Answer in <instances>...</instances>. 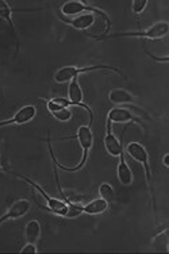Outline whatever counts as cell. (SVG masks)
Wrapping results in <instances>:
<instances>
[{
	"label": "cell",
	"instance_id": "19",
	"mask_svg": "<svg viewBox=\"0 0 169 254\" xmlns=\"http://www.w3.org/2000/svg\"><path fill=\"white\" fill-rule=\"evenodd\" d=\"M52 114V117L54 119H57L58 122H69L71 119H72V111L69 110V108H60L57 111H53Z\"/></svg>",
	"mask_w": 169,
	"mask_h": 254
},
{
	"label": "cell",
	"instance_id": "1",
	"mask_svg": "<svg viewBox=\"0 0 169 254\" xmlns=\"http://www.w3.org/2000/svg\"><path fill=\"white\" fill-rule=\"evenodd\" d=\"M92 125H88V126H80L79 127L78 132L73 135L72 138H76L79 142V145L82 147L83 150V156H82V161L79 162L78 165L73 166V168H68V166H64L61 164H58V161L56 160V157H54L53 153V147H52V141L48 139V146H49V152H50V156H52V160H53L54 165L57 166V168H61L64 171L68 172H78L82 169L83 166L85 165V162L88 160V154H89V150H91L92 143H93V134H92L91 130Z\"/></svg>",
	"mask_w": 169,
	"mask_h": 254
},
{
	"label": "cell",
	"instance_id": "16",
	"mask_svg": "<svg viewBox=\"0 0 169 254\" xmlns=\"http://www.w3.org/2000/svg\"><path fill=\"white\" fill-rule=\"evenodd\" d=\"M16 11H35V10H14V8H11L10 4L4 1V0H0V18L3 20H5L8 26H10L11 31H12V34L15 35V39H16V49L19 48V45H18V33H16V29H15L14 22H12V18H11V15L16 12Z\"/></svg>",
	"mask_w": 169,
	"mask_h": 254
},
{
	"label": "cell",
	"instance_id": "9",
	"mask_svg": "<svg viewBox=\"0 0 169 254\" xmlns=\"http://www.w3.org/2000/svg\"><path fill=\"white\" fill-rule=\"evenodd\" d=\"M68 100L72 103L73 106H76V107H83L88 114H89V117H91V121H93V113H92V110L88 107L85 103L83 102V98H84V95H83L82 87H80V84H79L78 78H73L72 81H69V88H68Z\"/></svg>",
	"mask_w": 169,
	"mask_h": 254
},
{
	"label": "cell",
	"instance_id": "5",
	"mask_svg": "<svg viewBox=\"0 0 169 254\" xmlns=\"http://www.w3.org/2000/svg\"><path fill=\"white\" fill-rule=\"evenodd\" d=\"M87 12L100 15L101 18L107 22V30H110L111 22H110L108 15L106 12H103L101 10H99V8H96V7H92V5L85 4L84 1H78V0H69V1H65L61 5V16L63 18H73V16L87 14Z\"/></svg>",
	"mask_w": 169,
	"mask_h": 254
},
{
	"label": "cell",
	"instance_id": "23",
	"mask_svg": "<svg viewBox=\"0 0 169 254\" xmlns=\"http://www.w3.org/2000/svg\"><path fill=\"white\" fill-rule=\"evenodd\" d=\"M163 164H164L165 168H169V154L167 153L164 157H163Z\"/></svg>",
	"mask_w": 169,
	"mask_h": 254
},
{
	"label": "cell",
	"instance_id": "6",
	"mask_svg": "<svg viewBox=\"0 0 169 254\" xmlns=\"http://www.w3.org/2000/svg\"><path fill=\"white\" fill-rule=\"evenodd\" d=\"M126 152L127 154L135 160L137 162H140L144 171H145V177H146V184L150 190V195H152V201L155 203L153 199V188H152V171H150V164H149V154L148 150L145 149L144 145H141L140 142H130L127 146H126Z\"/></svg>",
	"mask_w": 169,
	"mask_h": 254
},
{
	"label": "cell",
	"instance_id": "17",
	"mask_svg": "<svg viewBox=\"0 0 169 254\" xmlns=\"http://www.w3.org/2000/svg\"><path fill=\"white\" fill-rule=\"evenodd\" d=\"M24 237H26L27 242H33V244L38 242L39 237H41V223L38 220H30L29 223L26 225Z\"/></svg>",
	"mask_w": 169,
	"mask_h": 254
},
{
	"label": "cell",
	"instance_id": "14",
	"mask_svg": "<svg viewBox=\"0 0 169 254\" xmlns=\"http://www.w3.org/2000/svg\"><path fill=\"white\" fill-rule=\"evenodd\" d=\"M119 158V162H118V166H116V176H118V180L121 183L122 186H131L133 184V172H131L130 166L126 162L125 160V153L122 154Z\"/></svg>",
	"mask_w": 169,
	"mask_h": 254
},
{
	"label": "cell",
	"instance_id": "3",
	"mask_svg": "<svg viewBox=\"0 0 169 254\" xmlns=\"http://www.w3.org/2000/svg\"><path fill=\"white\" fill-rule=\"evenodd\" d=\"M8 172L12 173L14 176L19 177V179L26 181L27 184H30V186L33 187L34 190H38L39 193L42 195V197L45 199V201H46V210L50 211L52 214H54V215H57V216H64V218H76V216H79L78 212L73 210L72 207L68 204V203H65L64 200L54 199V197H52V196H49L48 193H46V190H45L41 186H38L37 183H34L31 179L23 176V175H19V173H15V172H11V171Z\"/></svg>",
	"mask_w": 169,
	"mask_h": 254
},
{
	"label": "cell",
	"instance_id": "11",
	"mask_svg": "<svg viewBox=\"0 0 169 254\" xmlns=\"http://www.w3.org/2000/svg\"><path fill=\"white\" fill-rule=\"evenodd\" d=\"M110 203H107L103 199H93L87 204H78L75 203V208L80 212V214H87V215H101L108 210Z\"/></svg>",
	"mask_w": 169,
	"mask_h": 254
},
{
	"label": "cell",
	"instance_id": "22",
	"mask_svg": "<svg viewBox=\"0 0 169 254\" xmlns=\"http://www.w3.org/2000/svg\"><path fill=\"white\" fill-rule=\"evenodd\" d=\"M20 253H29V254H35L38 253V249H37V245L33 244V242H27V244L24 245L23 248L20 249Z\"/></svg>",
	"mask_w": 169,
	"mask_h": 254
},
{
	"label": "cell",
	"instance_id": "18",
	"mask_svg": "<svg viewBox=\"0 0 169 254\" xmlns=\"http://www.w3.org/2000/svg\"><path fill=\"white\" fill-rule=\"evenodd\" d=\"M99 196L100 199L106 200L107 203H112L114 201V197H115V192H114V188H112L108 183H103L99 187Z\"/></svg>",
	"mask_w": 169,
	"mask_h": 254
},
{
	"label": "cell",
	"instance_id": "8",
	"mask_svg": "<svg viewBox=\"0 0 169 254\" xmlns=\"http://www.w3.org/2000/svg\"><path fill=\"white\" fill-rule=\"evenodd\" d=\"M31 203L27 199H19L15 203H12L10 208L7 210L4 215L0 216V225H3L7 220H15L19 219L22 216H24L30 211Z\"/></svg>",
	"mask_w": 169,
	"mask_h": 254
},
{
	"label": "cell",
	"instance_id": "12",
	"mask_svg": "<svg viewBox=\"0 0 169 254\" xmlns=\"http://www.w3.org/2000/svg\"><path fill=\"white\" fill-rule=\"evenodd\" d=\"M107 121L111 123H127V122H135L142 125L138 118L135 117L134 114H131L129 110L121 107H115L108 111L107 114Z\"/></svg>",
	"mask_w": 169,
	"mask_h": 254
},
{
	"label": "cell",
	"instance_id": "7",
	"mask_svg": "<svg viewBox=\"0 0 169 254\" xmlns=\"http://www.w3.org/2000/svg\"><path fill=\"white\" fill-rule=\"evenodd\" d=\"M37 115V108L34 107L33 104H27V106H23L22 108H19L15 115L10 119H5V121H1L0 122V127L4 126H22V125H26L33 121L34 118Z\"/></svg>",
	"mask_w": 169,
	"mask_h": 254
},
{
	"label": "cell",
	"instance_id": "20",
	"mask_svg": "<svg viewBox=\"0 0 169 254\" xmlns=\"http://www.w3.org/2000/svg\"><path fill=\"white\" fill-rule=\"evenodd\" d=\"M153 245H159V246H164L165 252H169L168 248V230L165 229L163 233H160L155 237Z\"/></svg>",
	"mask_w": 169,
	"mask_h": 254
},
{
	"label": "cell",
	"instance_id": "10",
	"mask_svg": "<svg viewBox=\"0 0 169 254\" xmlns=\"http://www.w3.org/2000/svg\"><path fill=\"white\" fill-rule=\"evenodd\" d=\"M112 123L107 121L106 125V135H104V147H106L107 153L111 157H121L123 154V146L119 142V139L112 134Z\"/></svg>",
	"mask_w": 169,
	"mask_h": 254
},
{
	"label": "cell",
	"instance_id": "13",
	"mask_svg": "<svg viewBox=\"0 0 169 254\" xmlns=\"http://www.w3.org/2000/svg\"><path fill=\"white\" fill-rule=\"evenodd\" d=\"M61 20L65 22L67 25L72 26L73 29L76 30H87L95 23V14L87 12V14L78 15V16H73V18H63Z\"/></svg>",
	"mask_w": 169,
	"mask_h": 254
},
{
	"label": "cell",
	"instance_id": "4",
	"mask_svg": "<svg viewBox=\"0 0 169 254\" xmlns=\"http://www.w3.org/2000/svg\"><path fill=\"white\" fill-rule=\"evenodd\" d=\"M96 70H110V72H115L119 76H123L121 69L115 68V66H108V65H92V66H83V68H78V66H63L60 68L54 73V81L56 83L64 84L72 81L73 78H78L82 73H89V72H96Z\"/></svg>",
	"mask_w": 169,
	"mask_h": 254
},
{
	"label": "cell",
	"instance_id": "15",
	"mask_svg": "<svg viewBox=\"0 0 169 254\" xmlns=\"http://www.w3.org/2000/svg\"><path fill=\"white\" fill-rule=\"evenodd\" d=\"M108 99L112 104H118V106H133L135 103L134 96L130 92H127L126 89L116 88L110 91L108 93Z\"/></svg>",
	"mask_w": 169,
	"mask_h": 254
},
{
	"label": "cell",
	"instance_id": "21",
	"mask_svg": "<svg viewBox=\"0 0 169 254\" xmlns=\"http://www.w3.org/2000/svg\"><path fill=\"white\" fill-rule=\"evenodd\" d=\"M148 0H134L133 3H131V11H133V14L138 15L141 12H144L145 8L148 7Z\"/></svg>",
	"mask_w": 169,
	"mask_h": 254
},
{
	"label": "cell",
	"instance_id": "2",
	"mask_svg": "<svg viewBox=\"0 0 169 254\" xmlns=\"http://www.w3.org/2000/svg\"><path fill=\"white\" fill-rule=\"evenodd\" d=\"M169 33V25L167 22H157L148 29L142 31H126V33H114V34H103V35H89L91 38L97 41H106V39L114 38H145L150 41L165 38Z\"/></svg>",
	"mask_w": 169,
	"mask_h": 254
}]
</instances>
